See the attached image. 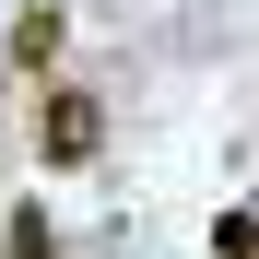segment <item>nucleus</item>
Here are the masks:
<instances>
[{
	"instance_id": "f257e3e1",
	"label": "nucleus",
	"mask_w": 259,
	"mask_h": 259,
	"mask_svg": "<svg viewBox=\"0 0 259 259\" xmlns=\"http://www.w3.org/2000/svg\"><path fill=\"white\" fill-rule=\"evenodd\" d=\"M95 142H106V106L82 95V82H59V95L35 106V153H48V165H82Z\"/></svg>"
},
{
	"instance_id": "20e7f679",
	"label": "nucleus",
	"mask_w": 259,
	"mask_h": 259,
	"mask_svg": "<svg viewBox=\"0 0 259 259\" xmlns=\"http://www.w3.org/2000/svg\"><path fill=\"white\" fill-rule=\"evenodd\" d=\"M212 259H259V212H224L212 224Z\"/></svg>"
},
{
	"instance_id": "f03ea898",
	"label": "nucleus",
	"mask_w": 259,
	"mask_h": 259,
	"mask_svg": "<svg viewBox=\"0 0 259 259\" xmlns=\"http://www.w3.org/2000/svg\"><path fill=\"white\" fill-rule=\"evenodd\" d=\"M59 35H71V24L48 12V0H35V12L12 24V71H48V59H59Z\"/></svg>"
},
{
	"instance_id": "7ed1b4c3",
	"label": "nucleus",
	"mask_w": 259,
	"mask_h": 259,
	"mask_svg": "<svg viewBox=\"0 0 259 259\" xmlns=\"http://www.w3.org/2000/svg\"><path fill=\"white\" fill-rule=\"evenodd\" d=\"M12 259H59V236H48V212H35V200L12 212Z\"/></svg>"
}]
</instances>
